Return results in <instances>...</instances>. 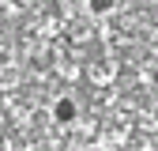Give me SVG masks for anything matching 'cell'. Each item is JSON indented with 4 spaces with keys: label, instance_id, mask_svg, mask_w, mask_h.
Returning a JSON list of instances; mask_svg holds the SVG:
<instances>
[{
    "label": "cell",
    "instance_id": "2",
    "mask_svg": "<svg viewBox=\"0 0 158 151\" xmlns=\"http://www.w3.org/2000/svg\"><path fill=\"white\" fill-rule=\"evenodd\" d=\"M113 4H117V0H90V11L94 15H106V11H113Z\"/></svg>",
    "mask_w": 158,
    "mask_h": 151
},
{
    "label": "cell",
    "instance_id": "1",
    "mask_svg": "<svg viewBox=\"0 0 158 151\" xmlns=\"http://www.w3.org/2000/svg\"><path fill=\"white\" fill-rule=\"evenodd\" d=\"M53 117L60 121V125H72V121L79 117V106H75L72 98H56V106H53Z\"/></svg>",
    "mask_w": 158,
    "mask_h": 151
}]
</instances>
